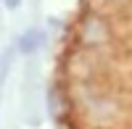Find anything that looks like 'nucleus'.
I'll return each mask as SVG.
<instances>
[{"label":"nucleus","mask_w":132,"mask_h":129,"mask_svg":"<svg viewBox=\"0 0 132 129\" xmlns=\"http://www.w3.org/2000/svg\"><path fill=\"white\" fill-rule=\"evenodd\" d=\"M21 3H24V0H3V5H5L8 11H16V8H21Z\"/></svg>","instance_id":"obj_3"},{"label":"nucleus","mask_w":132,"mask_h":129,"mask_svg":"<svg viewBox=\"0 0 132 129\" xmlns=\"http://www.w3.org/2000/svg\"><path fill=\"white\" fill-rule=\"evenodd\" d=\"M42 42H45L42 29L29 26V29H24V32L19 34V40H16V50L21 53V56H35V53L42 48Z\"/></svg>","instance_id":"obj_1"},{"label":"nucleus","mask_w":132,"mask_h":129,"mask_svg":"<svg viewBox=\"0 0 132 129\" xmlns=\"http://www.w3.org/2000/svg\"><path fill=\"white\" fill-rule=\"evenodd\" d=\"M8 69H11L8 53H0V92H3V84H5V79H8Z\"/></svg>","instance_id":"obj_2"},{"label":"nucleus","mask_w":132,"mask_h":129,"mask_svg":"<svg viewBox=\"0 0 132 129\" xmlns=\"http://www.w3.org/2000/svg\"><path fill=\"white\" fill-rule=\"evenodd\" d=\"M0 3H3V0H0Z\"/></svg>","instance_id":"obj_4"}]
</instances>
